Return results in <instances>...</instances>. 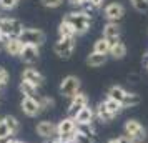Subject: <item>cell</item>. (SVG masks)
<instances>
[{"mask_svg": "<svg viewBox=\"0 0 148 143\" xmlns=\"http://www.w3.org/2000/svg\"><path fill=\"white\" fill-rule=\"evenodd\" d=\"M95 115H97V118L100 120V122L103 123H108V122H112L115 118V115L110 112V110L107 108V105H105V102H101L98 103V107H97V110H95Z\"/></svg>", "mask_w": 148, "mask_h": 143, "instance_id": "cell-17", "label": "cell"}, {"mask_svg": "<svg viewBox=\"0 0 148 143\" xmlns=\"http://www.w3.org/2000/svg\"><path fill=\"white\" fill-rule=\"evenodd\" d=\"M73 143H95V142L92 140V138H88L87 135L77 131V135H75V138H73Z\"/></svg>", "mask_w": 148, "mask_h": 143, "instance_id": "cell-30", "label": "cell"}, {"mask_svg": "<svg viewBox=\"0 0 148 143\" xmlns=\"http://www.w3.org/2000/svg\"><path fill=\"white\" fill-rule=\"evenodd\" d=\"M80 92V80L73 75L65 77L60 83V93L67 98H73L77 93Z\"/></svg>", "mask_w": 148, "mask_h": 143, "instance_id": "cell-6", "label": "cell"}, {"mask_svg": "<svg viewBox=\"0 0 148 143\" xmlns=\"http://www.w3.org/2000/svg\"><path fill=\"white\" fill-rule=\"evenodd\" d=\"M12 143H23V142H20V140H14Z\"/></svg>", "mask_w": 148, "mask_h": 143, "instance_id": "cell-39", "label": "cell"}, {"mask_svg": "<svg viewBox=\"0 0 148 143\" xmlns=\"http://www.w3.org/2000/svg\"><path fill=\"white\" fill-rule=\"evenodd\" d=\"M10 135V131H8L7 125L3 122V118H0V138H3V136H8Z\"/></svg>", "mask_w": 148, "mask_h": 143, "instance_id": "cell-33", "label": "cell"}, {"mask_svg": "<svg viewBox=\"0 0 148 143\" xmlns=\"http://www.w3.org/2000/svg\"><path fill=\"white\" fill-rule=\"evenodd\" d=\"M75 30L70 25H68L67 22L62 20V23L58 25V37L60 38H75Z\"/></svg>", "mask_w": 148, "mask_h": 143, "instance_id": "cell-23", "label": "cell"}, {"mask_svg": "<svg viewBox=\"0 0 148 143\" xmlns=\"http://www.w3.org/2000/svg\"><path fill=\"white\" fill-rule=\"evenodd\" d=\"M132 3L138 12H147L148 10V0H132Z\"/></svg>", "mask_w": 148, "mask_h": 143, "instance_id": "cell-28", "label": "cell"}, {"mask_svg": "<svg viewBox=\"0 0 148 143\" xmlns=\"http://www.w3.org/2000/svg\"><path fill=\"white\" fill-rule=\"evenodd\" d=\"M93 52L100 55H110V43L101 37V38H98L93 43Z\"/></svg>", "mask_w": 148, "mask_h": 143, "instance_id": "cell-22", "label": "cell"}, {"mask_svg": "<svg viewBox=\"0 0 148 143\" xmlns=\"http://www.w3.org/2000/svg\"><path fill=\"white\" fill-rule=\"evenodd\" d=\"M95 110L90 108V107H85L78 112V115L75 116V122L77 125H93V120H95Z\"/></svg>", "mask_w": 148, "mask_h": 143, "instance_id": "cell-15", "label": "cell"}, {"mask_svg": "<svg viewBox=\"0 0 148 143\" xmlns=\"http://www.w3.org/2000/svg\"><path fill=\"white\" fill-rule=\"evenodd\" d=\"M107 143H121V142H120V138H112V140H108Z\"/></svg>", "mask_w": 148, "mask_h": 143, "instance_id": "cell-38", "label": "cell"}, {"mask_svg": "<svg viewBox=\"0 0 148 143\" xmlns=\"http://www.w3.org/2000/svg\"><path fill=\"white\" fill-rule=\"evenodd\" d=\"M85 2H87V0H70V3H72V5H78V7H82Z\"/></svg>", "mask_w": 148, "mask_h": 143, "instance_id": "cell-37", "label": "cell"}, {"mask_svg": "<svg viewBox=\"0 0 148 143\" xmlns=\"http://www.w3.org/2000/svg\"><path fill=\"white\" fill-rule=\"evenodd\" d=\"M18 0H0V8L3 10H12V8L17 7Z\"/></svg>", "mask_w": 148, "mask_h": 143, "instance_id": "cell-29", "label": "cell"}, {"mask_svg": "<svg viewBox=\"0 0 148 143\" xmlns=\"http://www.w3.org/2000/svg\"><path fill=\"white\" fill-rule=\"evenodd\" d=\"M0 20H2V18H0Z\"/></svg>", "mask_w": 148, "mask_h": 143, "instance_id": "cell-42", "label": "cell"}, {"mask_svg": "<svg viewBox=\"0 0 148 143\" xmlns=\"http://www.w3.org/2000/svg\"><path fill=\"white\" fill-rule=\"evenodd\" d=\"M75 135H77V122H75V118L67 116L57 125V138H60L63 142H73Z\"/></svg>", "mask_w": 148, "mask_h": 143, "instance_id": "cell-3", "label": "cell"}, {"mask_svg": "<svg viewBox=\"0 0 148 143\" xmlns=\"http://www.w3.org/2000/svg\"><path fill=\"white\" fill-rule=\"evenodd\" d=\"M105 18H107L108 22H116L120 20L121 17L125 15V8H123V5L121 3H116V2H113V3H108L107 7H105Z\"/></svg>", "mask_w": 148, "mask_h": 143, "instance_id": "cell-11", "label": "cell"}, {"mask_svg": "<svg viewBox=\"0 0 148 143\" xmlns=\"http://www.w3.org/2000/svg\"><path fill=\"white\" fill-rule=\"evenodd\" d=\"M105 102V105H107V108L113 113L115 116L120 113L121 110H123V107H121V103H118V102H115V100H112V98H107V100H103Z\"/></svg>", "mask_w": 148, "mask_h": 143, "instance_id": "cell-26", "label": "cell"}, {"mask_svg": "<svg viewBox=\"0 0 148 143\" xmlns=\"http://www.w3.org/2000/svg\"><path fill=\"white\" fill-rule=\"evenodd\" d=\"M63 22H67L68 25L75 30L77 35H83L88 32L92 18L88 15H85L83 12H70V14H67L63 17Z\"/></svg>", "mask_w": 148, "mask_h": 143, "instance_id": "cell-1", "label": "cell"}, {"mask_svg": "<svg viewBox=\"0 0 148 143\" xmlns=\"http://www.w3.org/2000/svg\"><path fill=\"white\" fill-rule=\"evenodd\" d=\"M123 133L128 136H132L136 143L145 142V136H147V131L143 128L138 120H127L125 122V127H123Z\"/></svg>", "mask_w": 148, "mask_h": 143, "instance_id": "cell-5", "label": "cell"}, {"mask_svg": "<svg viewBox=\"0 0 148 143\" xmlns=\"http://www.w3.org/2000/svg\"><path fill=\"white\" fill-rule=\"evenodd\" d=\"M3 122L7 125L8 131H10V135H17L18 133V130H20V122L12 115H5L3 116Z\"/></svg>", "mask_w": 148, "mask_h": 143, "instance_id": "cell-21", "label": "cell"}, {"mask_svg": "<svg viewBox=\"0 0 148 143\" xmlns=\"http://www.w3.org/2000/svg\"><path fill=\"white\" fill-rule=\"evenodd\" d=\"M22 80H25V82H30L32 85H35L37 88L40 87L42 83H43V75H42L40 72L34 67H28L25 68L23 72H22Z\"/></svg>", "mask_w": 148, "mask_h": 143, "instance_id": "cell-13", "label": "cell"}, {"mask_svg": "<svg viewBox=\"0 0 148 143\" xmlns=\"http://www.w3.org/2000/svg\"><path fill=\"white\" fill-rule=\"evenodd\" d=\"M35 100L38 102V105H40L42 112H43V110L52 108V107L55 105V102L52 100V98H48V96H38V95H35Z\"/></svg>", "mask_w": 148, "mask_h": 143, "instance_id": "cell-27", "label": "cell"}, {"mask_svg": "<svg viewBox=\"0 0 148 143\" xmlns=\"http://www.w3.org/2000/svg\"><path fill=\"white\" fill-rule=\"evenodd\" d=\"M40 2L43 7H50V8H57L63 3V0H40Z\"/></svg>", "mask_w": 148, "mask_h": 143, "instance_id": "cell-31", "label": "cell"}, {"mask_svg": "<svg viewBox=\"0 0 148 143\" xmlns=\"http://www.w3.org/2000/svg\"><path fill=\"white\" fill-rule=\"evenodd\" d=\"M110 55H112L113 58H116V60L123 58V57L127 55V45H125L121 40L116 42L115 45H112V47H110Z\"/></svg>", "mask_w": 148, "mask_h": 143, "instance_id": "cell-20", "label": "cell"}, {"mask_svg": "<svg viewBox=\"0 0 148 143\" xmlns=\"http://www.w3.org/2000/svg\"><path fill=\"white\" fill-rule=\"evenodd\" d=\"M38 47H34V45H23L22 48V53H20V58L23 63H28L32 65L35 62L38 60Z\"/></svg>", "mask_w": 148, "mask_h": 143, "instance_id": "cell-14", "label": "cell"}, {"mask_svg": "<svg viewBox=\"0 0 148 143\" xmlns=\"http://www.w3.org/2000/svg\"><path fill=\"white\" fill-rule=\"evenodd\" d=\"M85 107H88V98H87L85 93L78 92V93L72 98L70 105H68V116H70V118H75V116L78 115V112H80L82 108H85Z\"/></svg>", "mask_w": 148, "mask_h": 143, "instance_id": "cell-9", "label": "cell"}, {"mask_svg": "<svg viewBox=\"0 0 148 143\" xmlns=\"http://www.w3.org/2000/svg\"><path fill=\"white\" fill-rule=\"evenodd\" d=\"M105 62H107V55H100V53L92 52V53L87 57V65L88 67H93V68L105 65Z\"/></svg>", "mask_w": 148, "mask_h": 143, "instance_id": "cell-19", "label": "cell"}, {"mask_svg": "<svg viewBox=\"0 0 148 143\" xmlns=\"http://www.w3.org/2000/svg\"><path fill=\"white\" fill-rule=\"evenodd\" d=\"M22 32H23V25L17 18L5 17V18L0 20V35L7 37V38H18Z\"/></svg>", "mask_w": 148, "mask_h": 143, "instance_id": "cell-2", "label": "cell"}, {"mask_svg": "<svg viewBox=\"0 0 148 143\" xmlns=\"http://www.w3.org/2000/svg\"><path fill=\"white\" fill-rule=\"evenodd\" d=\"M145 57H147V60H148V52H147V55H145Z\"/></svg>", "mask_w": 148, "mask_h": 143, "instance_id": "cell-40", "label": "cell"}, {"mask_svg": "<svg viewBox=\"0 0 148 143\" xmlns=\"http://www.w3.org/2000/svg\"><path fill=\"white\" fill-rule=\"evenodd\" d=\"M128 92H125V90L121 88V87H118V85H115V87H112V88L108 90L107 93V98H112V100H115V102L118 103H123V100H125V96H127ZM123 107V105H121Z\"/></svg>", "mask_w": 148, "mask_h": 143, "instance_id": "cell-18", "label": "cell"}, {"mask_svg": "<svg viewBox=\"0 0 148 143\" xmlns=\"http://www.w3.org/2000/svg\"><path fill=\"white\" fill-rule=\"evenodd\" d=\"M103 38L110 43V47L115 45L116 42H120V27L115 22H108L103 27Z\"/></svg>", "mask_w": 148, "mask_h": 143, "instance_id": "cell-12", "label": "cell"}, {"mask_svg": "<svg viewBox=\"0 0 148 143\" xmlns=\"http://www.w3.org/2000/svg\"><path fill=\"white\" fill-rule=\"evenodd\" d=\"M138 103H140V96L136 93H127L121 105H123V108H132V107H136Z\"/></svg>", "mask_w": 148, "mask_h": 143, "instance_id": "cell-25", "label": "cell"}, {"mask_svg": "<svg viewBox=\"0 0 148 143\" xmlns=\"http://www.w3.org/2000/svg\"><path fill=\"white\" fill-rule=\"evenodd\" d=\"M37 135L42 138H47V140H53L57 138V125L53 122H48V120H42L37 123Z\"/></svg>", "mask_w": 148, "mask_h": 143, "instance_id": "cell-10", "label": "cell"}, {"mask_svg": "<svg viewBox=\"0 0 148 143\" xmlns=\"http://www.w3.org/2000/svg\"><path fill=\"white\" fill-rule=\"evenodd\" d=\"M18 40L23 45H34V47H40L45 42V34L38 30V28H23L22 35L18 37Z\"/></svg>", "mask_w": 148, "mask_h": 143, "instance_id": "cell-4", "label": "cell"}, {"mask_svg": "<svg viewBox=\"0 0 148 143\" xmlns=\"http://www.w3.org/2000/svg\"><path fill=\"white\" fill-rule=\"evenodd\" d=\"M12 142H14V135H8V136L0 138V143H12Z\"/></svg>", "mask_w": 148, "mask_h": 143, "instance_id": "cell-34", "label": "cell"}, {"mask_svg": "<svg viewBox=\"0 0 148 143\" xmlns=\"http://www.w3.org/2000/svg\"><path fill=\"white\" fill-rule=\"evenodd\" d=\"M22 48H23V43L18 38H8L5 42V50L10 57H20Z\"/></svg>", "mask_w": 148, "mask_h": 143, "instance_id": "cell-16", "label": "cell"}, {"mask_svg": "<svg viewBox=\"0 0 148 143\" xmlns=\"http://www.w3.org/2000/svg\"><path fill=\"white\" fill-rule=\"evenodd\" d=\"M88 2H90L95 8H98V7H101V5H103V0H88Z\"/></svg>", "mask_w": 148, "mask_h": 143, "instance_id": "cell-35", "label": "cell"}, {"mask_svg": "<svg viewBox=\"0 0 148 143\" xmlns=\"http://www.w3.org/2000/svg\"><path fill=\"white\" fill-rule=\"evenodd\" d=\"M75 48V38H58V42L53 45V52L60 58H70Z\"/></svg>", "mask_w": 148, "mask_h": 143, "instance_id": "cell-7", "label": "cell"}, {"mask_svg": "<svg viewBox=\"0 0 148 143\" xmlns=\"http://www.w3.org/2000/svg\"><path fill=\"white\" fill-rule=\"evenodd\" d=\"M7 40H8L7 37L0 35V50H3V48H5V42H7Z\"/></svg>", "mask_w": 148, "mask_h": 143, "instance_id": "cell-36", "label": "cell"}, {"mask_svg": "<svg viewBox=\"0 0 148 143\" xmlns=\"http://www.w3.org/2000/svg\"><path fill=\"white\" fill-rule=\"evenodd\" d=\"M20 108H22V112L27 116H30V118L40 115V112H42L38 102L35 100V96H23L22 102H20Z\"/></svg>", "mask_w": 148, "mask_h": 143, "instance_id": "cell-8", "label": "cell"}, {"mask_svg": "<svg viewBox=\"0 0 148 143\" xmlns=\"http://www.w3.org/2000/svg\"><path fill=\"white\" fill-rule=\"evenodd\" d=\"M7 82H8V73L3 68H0V90L7 85Z\"/></svg>", "mask_w": 148, "mask_h": 143, "instance_id": "cell-32", "label": "cell"}, {"mask_svg": "<svg viewBox=\"0 0 148 143\" xmlns=\"http://www.w3.org/2000/svg\"><path fill=\"white\" fill-rule=\"evenodd\" d=\"M140 143H145V142H140Z\"/></svg>", "mask_w": 148, "mask_h": 143, "instance_id": "cell-41", "label": "cell"}, {"mask_svg": "<svg viewBox=\"0 0 148 143\" xmlns=\"http://www.w3.org/2000/svg\"><path fill=\"white\" fill-rule=\"evenodd\" d=\"M18 88H20V92H22V95H23V96H35V95H37V87L32 85L30 82L22 80L20 85H18Z\"/></svg>", "mask_w": 148, "mask_h": 143, "instance_id": "cell-24", "label": "cell"}]
</instances>
